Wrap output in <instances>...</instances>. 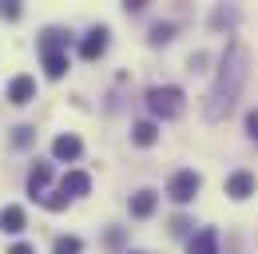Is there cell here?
I'll return each mask as SVG.
<instances>
[{
    "label": "cell",
    "instance_id": "d6986e66",
    "mask_svg": "<svg viewBox=\"0 0 258 254\" xmlns=\"http://www.w3.org/2000/svg\"><path fill=\"white\" fill-rule=\"evenodd\" d=\"M12 143H16V147H28V143H32V127H16V131H12Z\"/></svg>",
    "mask_w": 258,
    "mask_h": 254
},
{
    "label": "cell",
    "instance_id": "30bf717a",
    "mask_svg": "<svg viewBox=\"0 0 258 254\" xmlns=\"http://www.w3.org/2000/svg\"><path fill=\"white\" fill-rule=\"evenodd\" d=\"M32 95H36V80L32 76H16V80L8 84V99H12V103H28Z\"/></svg>",
    "mask_w": 258,
    "mask_h": 254
},
{
    "label": "cell",
    "instance_id": "8fae6325",
    "mask_svg": "<svg viewBox=\"0 0 258 254\" xmlns=\"http://www.w3.org/2000/svg\"><path fill=\"white\" fill-rule=\"evenodd\" d=\"M52 183V167L48 163H36L32 171H28V190H32V199H44V187Z\"/></svg>",
    "mask_w": 258,
    "mask_h": 254
},
{
    "label": "cell",
    "instance_id": "5b68a950",
    "mask_svg": "<svg viewBox=\"0 0 258 254\" xmlns=\"http://www.w3.org/2000/svg\"><path fill=\"white\" fill-rule=\"evenodd\" d=\"M254 175L250 171H234V175H226V195L234 199V203H242V199H250L254 195Z\"/></svg>",
    "mask_w": 258,
    "mask_h": 254
},
{
    "label": "cell",
    "instance_id": "9a60e30c",
    "mask_svg": "<svg viewBox=\"0 0 258 254\" xmlns=\"http://www.w3.org/2000/svg\"><path fill=\"white\" fill-rule=\"evenodd\" d=\"M64 44H68V40H64V32H60V28H48L44 36H40V52H44V56H48V52H64Z\"/></svg>",
    "mask_w": 258,
    "mask_h": 254
},
{
    "label": "cell",
    "instance_id": "44dd1931",
    "mask_svg": "<svg viewBox=\"0 0 258 254\" xmlns=\"http://www.w3.org/2000/svg\"><path fill=\"white\" fill-rule=\"evenodd\" d=\"M0 12H4L8 20H16V16H20V4H16V0H8V4H0Z\"/></svg>",
    "mask_w": 258,
    "mask_h": 254
},
{
    "label": "cell",
    "instance_id": "4fadbf2b",
    "mask_svg": "<svg viewBox=\"0 0 258 254\" xmlns=\"http://www.w3.org/2000/svg\"><path fill=\"white\" fill-rule=\"evenodd\" d=\"M131 139H135V143H139V147H151V143H155V139H159V127L151 123V119H139V123L131 127Z\"/></svg>",
    "mask_w": 258,
    "mask_h": 254
},
{
    "label": "cell",
    "instance_id": "ac0fdd59",
    "mask_svg": "<svg viewBox=\"0 0 258 254\" xmlns=\"http://www.w3.org/2000/svg\"><path fill=\"white\" fill-rule=\"evenodd\" d=\"M40 203H44L48 211H64V207H68V195H64V190H52V195H44Z\"/></svg>",
    "mask_w": 258,
    "mask_h": 254
},
{
    "label": "cell",
    "instance_id": "7c38bea8",
    "mask_svg": "<svg viewBox=\"0 0 258 254\" xmlns=\"http://www.w3.org/2000/svg\"><path fill=\"white\" fill-rule=\"evenodd\" d=\"M0 230L4 234H20L24 230V207H4L0 211Z\"/></svg>",
    "mask_w": 258,
    "mask_h": 254
},
{
    "label": "cell",
    "instance_id": "9c48e42d",
    "mask_svg": "<svg viewBox=\"0 0 258 254\" xmlns=\"http://www.w3.org/2000/svg\"><path fill=\"white\" fill-rule=\"evenodd\" d=\"M60 190H64L68 199H80V195H88V190H92V179H88L84 171H68L64 183H60Z\"/></svg>",
    "mask_w": 258,
    "mask_h": 254
},
{
    "label": "cell",
    "instance_id": "277c9868",
    "mask_svg": "<svg viewBox=\"0 0 258 254\" xmlns=\"http://www.w3.org/2000/svg\"><path fill=\"white\" fill-rule=\"evenodd\" d=\"M107 44H111V32L107 28H92L84 40H80V56H84V60H99V56L107 52Z\"/></svg>",
    "mask_w": 258,
    "mask_h": 254
},
{
    "label": "cell",
    "instance_id": "e0dca14e",
    "mask_svg": "<svg viewBox=\"0 0 258 254\" xmlns=\"http://www.w3.org/2000/svg\"><path fill=\"white\" fill-rule=\"evenodd\" d=\"M147 40H151L155 48H159V44H171V40H175V24H155V28H151V36H147Z\"/></svg>",
    "mask_w": 258,
    "mask_h": 254
},
{
    "label": "cell",
    "instance_id": "52a82bcc",
    "mask_svg": "<svg viewBox=\"0 0 258 254\" xmlns=\"http://www.w3.org/2000/svg\"><path fill=\"white\" fill-rule=\"evenodd\" d=\"M155 207H159V195H155V190H135V195H131V215H135V219H151V215H155Z\"/></svg>",
    "mask_w": 258,
    "mask_h": 254
},
{
    "label": "cell",
    "instance_id": "ba28073f",
    "mask_svg": "<svg viewBox=\"0 0 258 254\" xmlns=\"http://www.w3.org/2000/svg\"><path fill=\"white\" fill-rule=\"evenodd\" d=\"M80 151H84L80 135H56V143H52V155H56V159H64V163L80 159Z\"/></svg>",
    "mask_w": 258,
    "mask_h": 254
},
{
    "label": "cell",
    "instance_id": "7402d4cb",
    "mask_svg": "<svg viewBox=\"0 0 258 254\" xmlns=\"http://www.w3.org/2000/svg\"><path fill=\"white\" fill-rule=\"evenodd\" d=\"M187 230H191V222H187V219H175V222H171V234H187Z\"/></svg>",
    "mask_w": 258,
    "mask_h": 254
},
{
    "label": "cell",
    "instance_id": "2e32d148",
    "mask_svg": "<svg viewBox=\"0 0 258 254\" xmlns=\"http://www.w3.org/2000/svg\"><path fill=\"white\" fill-rule=\"evenodd\" d=\"M52 254H84V242H80L76 234H60V238L52 242Z\"/></svg>",
    "mask_w": 258,
    "mask_h": 254
},
{
    "label": "cell",
    "instance_id": "3957f363",
    "mask_svg": "<svg viewBox=\"0 0 258 254\" xmlns=\"http://www.w3.org/2000/svg\"><path fill=\"white\" fill-rule=\"evenodd\" d=\"M199 187H203V175H199V171H191V167H183V171H175V175H171L167 195H171L175 203H191L195 195H199Z\"/></svg>",
    "mask_w": 258,
    "mask_h": 254
},
{
    "label": "cell",
    "instance_id": "7a4b0ae2",
    "mask_svg": "<svg viewBox=\"0 0 258 254\" xmlns=\"http://www.w3.org/2000/svg\"><path fill=\"white\" fill-rule=\"evenodd\" d=\"M147 107H151V115L155 119H179L183 115V92L179 88H151L147 92Z\"/></svg>",
    "mask_w": 258,
    "mask_h": 254
},
{
    "label": "cell",
    "instance_id": "5bb4252c",
    "mask_svg": "<svg viewBox=\"0 0 258 254\" xmlns=\"http://www.w3.org/2000/svg\"><path fill=\"white\" fill-rule=\"evenodd\" d=\"M44 72H48V80H64L68 52H48V56H44Z\"/></svg>",
    "mask_w": 258,
    "mask_h": 254
},
{
    "label": "cell",
    "instance_id": "ffe728a7",
    "mask_svg": "<svg viewBox=\"0 0 258 254\" xmlns=\"http://www.w3.org/2000/svg\"><path fill=\"white\" fill-rule=\"evenodd\" d=\"M246 131H250V139L258 143V111H246Z\"/></svg>",
    "mask_w": 258,
    "mask_h": 254
},
{
    "label": "cell",
    "instance_id": "6da1fadb",
    "mask_svg": "<svg viewBox=\"0 0 258 254\" xmlns=\"http://www.w3.org/2000/svg\"><path fill=\"white\" fill-rule=\"evenodd\" d=\"M250 64V56H246V48L242 44H230L226 48V56H223V64H219V76H215V88H211V103H207V119L211 123H219L226 111L238 103V95H242V84H246V68Z\"/></svg>",
    "mask_w": 258,
    "mask_h": 254
},
{
    "label": "cell",
    "instance_id": "8992f818",
    "mask_svg": "<svg viewBox=\"0 0 258 254\" xmlns=\"http://www.w3.org/2000/svg\"><path fill=\"white\" fill-rule=\"evenodd\" d=\"M187 254H219V230H215V226H203L191 242H187Z\"/></svg>",
    "mask_w": 258,
    "mask_h": 254
},
{
    "label": "cell",
    "instance_id": "cb8c5ba5",
    "mask_svg": "<svg viewBox=\"0 0 258 254\" xmlns=\"http://www.w3.org/2000/svg\"><path fill=\"white\" fill-rule=\"evenodd\" d=\"M8 254H36V250H32V246H28V242H16V246H12V250H8Z\"/></svg>",
    "mask_w": 258,
    "mask_h": 254
},
{
    "label": "cell",
    "instance_id": "603a6c76",
    "mask_svg": "<svg viewBox=\"0 0 258 254\" xmlns=\"http://www.w3.org/2000/svg\"><path fill=\"white\" fill-rule=\"evenodd\" d=\"M123 8H127V12H143V8H147V0H127Z\"/></svg>",
    "mask_w": 258,
    "mask_h": 254
}]
</instances>
